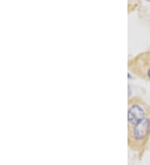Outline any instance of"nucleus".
I'll list each match as a JSON object with an SVG mask.
<instances>
[{
    "label": "nucleus",
    "mask_w": 150,
    "mask_h": 165,
    "mask_svg": "<svg viewBox=\"0 0 150 165\" xmlns=\"http://www.w3.org/2000/svg\"><path fill=\"white\" fill-rule=\"evenodd\" d=\"M150 114V106L138 98H133L128 102V122L132 124Z\"/></svg>",
    "instance_id": "obj_3"
},
{
    "label": "nucleus",
    "mask_w": 150,
    "mask_h": 165,
    "mask_svg": "<svg viewBox=\"0 0 150 165\" xmlns=\"http://www.w3.org/2000/svg\"><path fill=\"white\" fill-rule=\"evenodd\" d=\"M128 143L134 150H141L150 136V114L139 121L128 124Z\"/></svg>",
    "instance_id": "obj_1"
},
{
    "label": "nucleus",
    "mask_w": 150,
    "mask_h": 165,
    "mask_svg": "<svg viewBox=\"0 0 150 165\" xmlns=\"http://www.w3.org/2000/svg\"><path fill=\"white\" fill-rule=\"evenodd\" d=\"M128 66L133 74L150 82V51L139 53L128 62Z\"/></svg>",
    "instance_id": "obj_2"
},
{
    "label": "nucleus",
    "mask_w": 150,
    "mask_h": 165,
    "mask_svg": "<svg viewBox=\"0 0 150 165\" xmlns=\"http://www.w3.org/2000/svg\"><path fill=\"white\" fill-rule=\"evenodd\" d=\"M146 1H148V2H150V0H146Z\"/></svg>",
    "instance_id": "obj_4"
}]
</instances>
